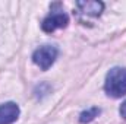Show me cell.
<instances>
[{
	"label": "cell",
	"mask_w": 126,
	"mask_h": 124,
	"mask_svg": "<svg viewBox=\"0 0 126 124\" xmlns=\"http://www.w3.org/2000/svg\"><path fill=\"white\" fill-rule=\"evenodd\" d=\"M104 91L111 98H122L126 95V67H113L107 72Z\"/></svg>",
	"instance_id": "obj_1"
},
{
	"label": "cell",
	"mask_w": 126,
	"mask_h": 124,
	"mask_svg": "<svg viewBox=\"0 0 126 124\" xmlns=\"http://www.w3.org/2000/svg\"><path fill=\"white\" fill-rule=\"evenodd\" d=\"M67 24H69V16L62 9V3L57 1V3H53L50 6V13L41 22V28L44 32L51 34L59 28H66Z\"/></svg>",
	"instance_id": "obj_2"
},
{
	"label": "cell",
	"mask_w": 126,
	"mask_h": 124,
	"mask_svg": "<svg viewBox=\"0 0 126 124\" xmlns=\"http://www.w3.org/2000/svg\"><path fill=\"white\" fill-rule=\"evenodd\" d=\"M59 56V48L56 45H41L32 53V62L41 70H48Z\"/></svg>",
	"instance_id": "obj_3"
},
{
	"label": "cell",
	"mask_w": 126,
	"mask_h": 124,
	"mask_svg": "<svg viewBox=\"0 0 126 124\" xmlns=\"http://www.w3.org/2000/svg\"><path fill=\"white\" fill-rule=\"evenodd\" d=\"M19 107L15 102L0 104V124H13L19 117Z\"/></svg>",
	"instance_id": "obj_4"
},
{
	"label": "cell",
	"mask_w": 126,
	"mask_h": 124,
	"mask_svg": "<svg viewBox=\"0 0 126 124\" xmlns=\"http://www.w3.org/2000/svg\"><path fill=\"white\" fill-rule=\"evenodd\" d=\"M76 7L79 9V15L98 18L104 10L103 1H76Z\"/></svg>",
	"instance_id": "obj_5"
},
{
	"label": "cell",
	"mask_w": 126,
	"mask_h": 124,
	"mask_svg": "<svg viewBox=\"0 0 126 124\" xmlns=\"http://www.w3.org/2000/svg\"><path fill=\"white\" fill-rule=\"evenodd\" d=\"M100 112H101V110L97 108V107H93V108H90V110H87V111H82L81 115H79V121L82 124L91 123L93 120H95V117L100 115Z\"/></svg>",
	"instance_id": "obj_6"
},
{
	"label": "cell",
	"mask_w": 126,
	"mask_h": 124,
	"mask_svg": "<svg viewBox=\"0 0 126 124\" xmlns=\"http://www.w3.org/2000/svg\"><path fill=\"white\" fill-rule=\"evenodd\" d=\"M119 112H120V115L123 117V118H126V101L120 105V110H119Z\"/></svg>",
	"instance_id": "obj_7"
}]
</instances>
